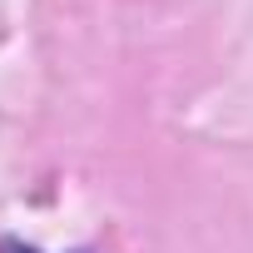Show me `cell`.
Here are the masks:
<instances>
[{"instance_id":"obj_1","label":"cell","mask_w":253,"mask_h":253,"mask_svg":"<svg viewBox=\"0 0 253 253\" xmlns=\"http://www.w3.org/2000/svg\"><path fill=\"white\" fill-rule=\"evenodd\" d=\"M0 253H40V248H25V243H0Z\"/></svg>"}]
</instances>
